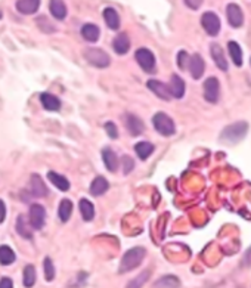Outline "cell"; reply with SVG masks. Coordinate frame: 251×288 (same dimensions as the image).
I'll return each instance as SVG.
<instances>
[{
    "mask_svg": "<svg viewBox=\"0 0 251 288\" xmlns=\"http://www.w3.org/2000/svg\"><path fill=\"white\" fill-rule=\"evenodd\" d=\"M247 132H248V123L236 121L223 129V132L220 133V142L226 145H236L245 138Z\"/></svg>",
    "mask_w": 251,
    "mask_h": 288,
    "instance_id": "obj_1",
    "label": "cell"
},
{
    "mask_svg": "<svg viewBox=\"0 0 251 288\" xmlns=\"http://www.w3.org/2000/svg\"><path fill=\"white\" fill-rule=\"evenodd\" d=\"M104 20H105L108 28H111L114 31L120 28V17H118L117 11L114 8H105L104 9Z\"/></svg>",
    "mask_w": 251,
    "mask_h": 288,
    "instance_id": "obj_24",
    "label": "cell"
},
{
    "mask_svg": "<svg viewBox=\"0 0 251 288\" xmlns=\"http://www.w3.org/2000/svg\"><path fill=\"white\" fill-rule=\"evenodd\" d=\"M152 124H154V129L160 135H162V136H172L176 132L175 121L169 116H167L165 113H157L152 117Z\"/></svg>",
    "mask_w": 251,
    "mask_h": 288,
    "instance_id": "obj_3",
    "label": "cell"
},
{
    "mask_svg": "<svg viewBox=\"0 0 251 288\" xmlns=\"http://www.w3.org/2000/svg\"><path fill=\"white\" fill-rule=\"evenodd\" d=\"M83 55H85L86 61L91 65H93L96 68H107L111 64L110 55L105 50L99 49V48H89V49L85 50V53H83Z\"/></svg>",
    "mask_w": 251,
    "mask_h": 288,
    "instance_id": "obj_4",
    "label": "cell"
},
{
    "mask_svg": "<svg viewBox=\"0 0 251 288\" xmlns=\"http://www.w3.org/2000/svg\"><path fill=\"white\" fill-rule=\"evenodd\" d=\"M47 179L50 180L52 185H55L59 191H68L69 189V182L65 176H62L61 173H56V171H47Z\"/></svg>",
    "mask_w": 251,
    "mask_h": 288,
    "instance_id": "obj_23",
    "label": "cell"
},
{
    "mask_svg": "<svg viewBox=\"0 0 251 288\" xmlns=\"http://www.w3.org/2000/svg\"><path fill=\"white\" fill-rule=\"evenodd\" d=\"M0 288H14L12 279L8 278V276H3L2 279H0Z\"/></svg>",
    "mask_w": 251,
    "mask_h": 288,
    "instance_id": "obj_38",
    "label": "cell"
},
{
    "mask_svg": "<svg viewBox=\"0 0 251 288\" xmlns=\"http://www.w3.org/2000/svg\"><path fill=\"white\" fill-rule=\"evenodd\" d=\"M121 166H123V171L124 174H129L133 168H135V160L130 155H124L121 158Z\"/></svg>",
    "mask_w": 251,
    "mask_h": 288,
    "instance_id": "obj_35",
    "label": "cell"
},
{
    "mask_svg": "<svg viewBox=\"0 0 251 288\" xmlns=\"http://www.w3.org/2000/svg\"><path fill=\"white\" fill-rule=\"evenodd\" d=\"M81 36L85 40L88 42H98L99 40V36H101V30L98 25L95 24H85L81 27Z\"/></svg>",
    "mask_w": 251,
    "mask_h": 288,
    "instance_id": "obj_21",
    "label": "cell"
},
{
    "mask_svg": "<svg viewBox=\"0 0 251 288\" xmlns=\"http://www.w3.org/2000/svg\"><path fill=\"white\" fill-rule=\"evenodd\" d=\"M210 50H211V58H213V61L216 62V65H217L222 71H228V61H226V58H225V55H223V49L220 48V45L213 43L211 48H210Z\"/></svg>",
    "mask_w": 251,
    "mask_h": 288,
    "instance_id": "obj_19",
    "label": "cell"
},
{
    "mask_svg": "<svg viewBox=\"0 0 251 288\" xmlns=\"http://www.w3.org/2000/svg\"><path fill=\"white\" fill-rule=\"evenodd\" d=\"M185 5L189 6L191 9H198V8L201 6V2H200V0H198V2H191V0H186Z\"/></svg>",
    "mask_w": 251,
    "mask_h": 288,
    "instance_id": "obj_40",
    "label": "cell"
},
{
    "mask_svg": "<svg viewBox=\"0 0 251 288\" xmlns=\"http://www.w3.org/2000/svg\"><path fill=\"white\" fill-rule=\"evenodd\" d=\"M113 48L115 50V53L118 55H126L130 49V39L126 33H120L115 36L114 42H113Z\"/></svg>",
    "mask_w": 251,
    "mask_h": 288,
    "instance_id": "obj_18",
    "label": "cell"
},
{
    "mask_svg": "<svg viewBox=\"0 0 251 288\" xmlns=\"http://www.w3.org/2000/svg\"><path fill=\"white\" fill-rule=\"evenodd\" d=\"M49 9H50V14L53 15V18L62 21L65 20L67 17V6L64 2H59V0H52V2L49 3Z\"/></svg>",
    "mask_w": 251,
    "mask_h": 288,
    "instance_id": "obj_26",
    "label": "cell"
},
{
    "mask_svg": "<svg viewBox=\"0 0 251 288\" xmlns=\"http://www.w3.org/2000/svg\"><path fill=\"white\" fill-rule=\"evenodd\" d=\"M154 149H155V146L151 144V142H137L136 145H135V151H136V154H137V157L140 158V160H148L151 155H152V152H154Z\"/></svg>",
    "mask_w": 251,
    "mask_h": 288,
    "instance_id": "obj_25",
    "label": "cell"
},
{
    "mask_svg": "<svg viewBox=\"0 0 251 288\" xmlns=\"http://www.w3.org/2000/svg\"><path fill=\"white\" fill-rule=\"evenodd\" d=\"M108 188H110L108 180L104 176H96L92 180V185H91V194L93 197H101V195H104L105 192L108 191Z\"/></svg>",
    "mask_w": 251,
    "mask_h": 288,
    "instance_id": "obj_17",
    "label": "cell"
},
{
    "mask_svg": "<svg viewBox=\"0 0 251 288\" xmlns=\"http://www.w3.org/2000/svg\"><path fill=\"white\" fill-rule=\"evenodd\" d=\"M244 263H245L247 266H251V247L247 250V253H245V256H244Z\"/></svg>",
    "mask_w": 251,
    "mask_h": 288,
    "instance_id": "obj_41",
    "label": "cell"
},
{
    "mask_svg": "<svg viewBox=\"0 0 251 288\" xmlns=\"http://www.w3.org/2000/svg\"><path fill=\"white\" fill-rule=\"evenodd\" d=\"M146 86L149 87V90H152L154 95H157L160 99L162 101H170L172 99V95H170V90H169V86L158 81V80H149L146 83Z\"/></svg>",
    "mask_w": 251,
    "mask_h": 288,
    "instance_id": "obj_9",
    "label": "cell"
},
{
    "mask_svg": "<svg viewBox=\"0 0 251 288\" xmlns=\"http://www.w3.org/2000/svg\"><path fill=\"white\" fill-rule=\"evenodd\" d=\"M30 186H31V194L34 197H46L49 194V191H47L46 185L43 183L42 177L36 173L30 179Z\"/></svg>",
    "mask_w": 251,
    "mask_h": 288,
    "instance_id": "obj_15",
    "label": "cell"
},
{
    "mask_svg": "<svg viewBox=\"0 0 251 288\" xmlns=\"http://www.w3.org/2000/svg\"><path fill=\"white\" fill-rule=\"evenodd\" d=\"M201 25L207 31V34L208 36H213V37L219 34L220 27H222L220 20H219V17L214 12H205L201 17Z\"/></svg>",
    "mask_w": 251,
    "mask_h": 288,
    "instance_id": "obj_7",
    "label": "cell"
},
{
    "mask_svg": "<svg viewBox=\"0 0 251 288\" xmlns=\"http://www.w3.org/2000/svg\"><path fill=\"white\" fill-rule=\"evenodd\" d=\"M23 284L25 288H31L36 284V267L33 264H28L24 267L23 272Z\"/></svg>",
    "mask_w": 251,
    "mask_h": 288,
    "instance_id": "obj_31",
    "label": "cell"
},
{
    "mask_svg": "<svg viewBox=\"0 0 251 288\" xmlns=\"http://www.w3.org/2000/svg\"><path fill=\"white\" fill-rule=\"evenodd\" d=\"M188 67H189L191 75H192L195 80L201 78L203 74H204V71H205V64H204V59L201 58L200 53H194V55L189 58Z\"/></svg>",
    "mask_w": 251,
    "mask_h": 288,
    "instance_id": "obj_10",
    "label": "cell"
},
{
    "mask_svg": "<svg viewBox=\"0 0 251 288\" xmlns=\"http://www.w3.org/2000/svg\"><path fill=\"white\" fill-rule=\"evenodd\" d=\"M46 220V210L40 204H33L30 207V225L34 229H42Z\"/></svg>",
    "mask_w": 251,
    "mask_h": 288,
    "instance_id": "obj_8",
    "label": "cell"
},
{
    "mask_svg": "<svg viewBox=\"0 0 251 288\" xmlns=\"http://www.w3.org/2000/svg\"><path fill=\"white\" fill-rule=\"evenodd\" d=\"M2 17H3V12H2V9H0V20H2Z\"/></svg>",
    "mask_w": 251,
    "mask_h": 288,
    "instance_id": "obj_42",
    "label": "cell"
},
{
    "mask_svg": "<svg viewBox=\"0 0 251 288\" xmlns=\"http://www.w3.org/2000/svg\"><path fill=\"white\" fill-rule=\"evenodd\" d=\"M226 15H228V21L232 27L238 28L244 24V15L241 8L236 3H229L228 9H226Z\"/></svg>",
    "mask_w": 251,
    "mask_h": 288,
    "instance_id": "obj_12",
    "label": "cell"
},
{
    "mask_svg": "<svg viewBox=\"0 0 251 288\" xmlns=\"http://www.w3.org/2000/svg\"><path fill=\"white\" fill-rule=\"evenodd\" d=\"M43 266H45V278H46V281L47 282L53 281V278H55V267H53L52 259L46 257L45 262H43Z\"/></svg>",
    "mask_w": 251,
    "mask_h": 288,
    "instance_id": "obj_34",
    "label": "cell"
},
{
    "mask_svg": "<svg viewBox=\"0 0 251 288\" xmlns=\"http://www.w3.org/2000/svg\"><path fill=\"white\" fill-rule=\"evenodd\" d=\"M148 278H149V270H145V272L139 273L135 279H132V281L127 284L126 288H142V285L148 281Z\"/></svg>",
    "mask_w": 251,
    "mask_h": 288,
    "instance_id": "obj_33",
    "label": "cell"
},
{
    "mask_svg": "<svg viewBox=\"0 0 251 288\" xmlns=\"http://www.w3.org/2000/svg\"><path fill=\"white\" fill-rule=\"evenodd\" d=\"M220 96V83L216 77H208L204 81V98L205 101L216 104Z\"/></svg>",
    "mask_w": 251,
    "mask_h": 288,
    "instance_id": "obj_6",
    "label": "cell"
},
{
    "mask_svg": "<svg viewBox=\"0 0 251 288\" xmlns=\"http://www.w3.org/2000/svg\"><path fill=\"white\" fill-rule=\"evenodd\" d=\"M18 12L24 14V15H31L34 12H37L39 6H40V2L39 0H18V2L15 3Z\"/></svg>",
    "mask_w": 251,
    "mask_h": 288,
    "instance_id": "obj_20",
    "label": "cell"
},
{
    "mask_svg": "<svg viewBox=\"0 0 251 288\" xmlns=\"http://www.w3.org/2000/svg\"><path fill=\"white\" fill-rule=\"evenodd\" d=\"M135 58H136L137 64L140 65V68H142L145 72L152 74V72L157 71V67H155V56H154V53H152L149 49H146V48L137 49L136 53H135Z\"/></svg>",
    "mask_w": 251,
    "mask_h": 288,
    "instance_id": "obj_5",
    "label": "cell"
},
{
    "mask_svg": "<svg viewBox=\"0 0 251 288\" xmlns=\"http://www.w3.org/2000/svg\"><path fill=\"white\" fill-rule=\"evenodd\" d=\"M40 102H42L43 108L47 110V111H59L61 110L59 98H56V96L52 95V93H47V92L42 93L40 95Z\"/></svg>",
    "mask_w": 251,
    "mask_h": 288,
    "instance_id": "obj_16",
    "label": "cell"
},
{
    "mask_svg": "<svg viewBox=\"0 0 251 288\" xmlns=\"http://www.w3.org/2000/svg\"><path fill=\"white\" fill-rule=\"evenodd\" d=\"M17 232H18L23 238H27V240H31V238H33V234H31L28 225L25 223L24 216H18V220H17Z\"/></svg>",
    "mask_w": 251,
    "mask_h": 288,
    "instance_id": "obj_32",
    "label": "cell"
},
{
    "mask_svg": "<svg viewBox=\"0 0 251 288\" xmlns=\"http://www.w3.org/2000/svg\"><path fill=\"white\" fill-rule=\"evenodd\" d=\"M102 160H104L105 167H107L111 173H115V171L118 170L120 160H118L117 154H115L111 148H104V151H102Z\"/></svg>",
    "mask_w": 251,
    "mask_h": 288,
    "instance_id": "obj_13",
    "label": "cell"
},
{
    "mask_svg": "<svg viewBox=\"0 0 251 288\" xmlns=\"http://www.w3.org/2000/svg\"><path fill=\"white\" fill-rule=\"evenodd\" d=\"M179 287H181V281L178 279V276L173 275L162 276L154 284V288H179Z\"/></svg>",
    "mask_w": 251,
    "mask_h": 288,
    "instance_id": "obj_27",
    "label": "cell"
},
{
    "mask_svg": "<svg viewBox=\"0 0 251 288\" xmlns=\"http://www.w3.org/2000/svg\"><path fill=\"white\" fill-rule=\"evenodd\" d=\"M228 50H229V55L232 58V62L236 67H241L242 65V50H241V46L236 42L230 40L228 43Z\"/></svg>",
    "mask_w": 251,
    "mask_h": 288,
    "instance_id": "obj_30",
    "label": "cell"
},
{
    "mask_svg": "<svg viewBox=\"0 0 251 288\" xmlns=\"http://www.w3.org/2000/svg\"><path fill=\"white\" fill-rule=\"evenodd\" d=\"M17 260L15 251L9 245H0V264L9 266Z\"/></svg>",
    "mask_w": 251,
    "mask_h": 288,
    "instance_id": "obj_28",
    "label": "cell"
},
{
    "mask_svg": "<svg viewBox=\"0 0 251 288\" xmlns=\"http://www.w3.org/2000/svg\"><path fill=\"white\" fill-rule=\"evenodd\" d=\"M188 62H189L188 53H186L185 50H181V52L178 53V65H179V68L185 70V67H188Z\"/></svg>",
    "mask_w": 251,
    "mask_h": 288,
    "instance_id": "obj_37",
    "label": "cell"
},
{
    "mask_svg": "<svg viewBox=\"0 0 251 288\" xmlns=\"http://www.w3.org/2000/svg\"><path fill=\"white\" fill-rule=\"evenodd\" d=\"M104 126H105L107 135H108L111 139H117V138H118V129H117V126H115L114 121H107Z\"/></svg>",
    "mask_w": 251,
    "mask_h": 288,
    "instance_id": "obj_36",
    "label": "cell"
},
{
    "mask_svg": "<svg viewBox=\"0 0 251 288\" xmlns=\"http://www.w3.org/2000/svg\"><path fill=\"white\" fill-rule=\"evenodd\" d=\"M6 219V204L3 200H0V223H3Z\"/></svg>",
    "mask_w": 251,
    "mask_h": 288,
    "instance_id": "obj_39",
    "label": "cell"
},
{
    "mask_svg": "<svg viewBox=\"0 0 251 288\" xmlns=\"http://www.w3.org/2000/svg\"><path fill=\"white\" fill-rule=\"evenodd\" d=\"M169 90H170V95L173 96V98H176V99L183 98V95H185V81L178 74H173L172 80H170Z\"/></svg>",
    "mask_w": 251,
    "mask_h": 288,
    "instance_id": "obj_14",
    "label": "cell"
},
{
    "mask_svg": "<svg viewBox=\"0 0 251 288\" xmlns=\"http://www.w3.org/2000/svg\"><path fill=\"white\" fill-rule=\"evenodd\" d=\"M124 121H126V127H127L129 133H132V136H139L145 132L143 121L135 114H127L124 117Z\"/></svg>",
    "mask_w": 251,
    "mask_h": 288,
    "instance_id": "obj_11",
    "label": "cell"
},
{
    "mask_svg": "<svg viewBox=\"0 0 251 288\" xmlns=\"http://www.w3.org/2000/svg\"><path fill=\"white\" fill-rule=\"evenodd\" d=\"M71 215H72V203H71L69 200L65 198V200H62V201L59 203L58 216H59V219H61L62 223H67V222L69 220Z\"/></svg>",
    "mask_w": 251,
    "mask_h": 288,
    "instance_id": "obj_29",
    "label": "cell"
},
{
    "mask_svg": "<svg viewBox=\"0 0 251 288\" xmlns=\"http://www.w3.org/2000/svg\"><path fill=\"white\" fill-rule=\"evenodd\" d=\"M78 207H80V213H81L83 220H85V222H92L93 220V217H95V206L89 200H86V198L80 200Z\"/></svg>",
    "mask_w": 251,
    "mask_h": 288,
    "instance_id": "obj_22",
    "label": "cell"
},
{
    "mask_svg": "<svg viewBox=\"0 0 251 288\" xmlns=\"http://www.w3.org/2000/svg\"><path fill=\"white\" fill-rule=\"evenodd\" d=\"M145 248L142 247H135V248H130L129 251H126V254L123 256L121 262H120V269L118 272L120 273H126V272H130L132 269L137 267L143 259H145Z\"/></svg>",
    "mask_w": 251,
    "mask_h": 288,
    "instance_id": "obj_2",
    "label": "cell"
}]
</instances>
